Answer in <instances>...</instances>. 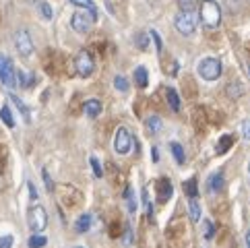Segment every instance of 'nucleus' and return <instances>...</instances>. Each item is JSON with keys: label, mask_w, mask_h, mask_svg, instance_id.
Here are the masks:
<instances>
[{"label": "nucleus", "mask_w": 250, "mask_h": 248, "mask_svg": "<svg viewBox=\"0 0 250 248\" xmlns=\"http://www.w3.org/2000/svg\"><path fill=\"white\" fill-rule=\"evenodd\" d=\"M199 19L209 29H215L221 23V8L215 0H203L199 6Z\"/></svg>", "instance_id": "1"}, {"label": "nucleus", "mask_w": 250, "mask_h": 248, "mask_svg": "<svg viewBox=\"0 0 250 248\" xmlns=\"http://www.w3.org/2000/svg\"><path fill=\"white\" fill-rule=\"evenodd\" d=\"M97 21V13L95 11H87V8H81L73 15L70 19V27H73L77 33H87L93 27V23Z\"/></svg>", "instance_id": "2"}, {"label": "nucleus", "mask_w": 250, "mask_h": 248, "mask_svg": "<svg viewBox=\"0 0 250 248\" xmlns=\"http://www.w3.org/2000/svg\"><path fill=\"white\" fill-rule=\"evenodd\" d=\"M27 224H29V229H31L33 234L43 232L46 226H48V213H46V209H43L42 205H33L27 211Z\"/></svg>", "instance_id": "3"}, {"label": "nucleus", "mask_w": 250, "mask_h": 248, "mask_svg": "<svg viewBox=\"0 0 250 248\" xmlns=\"http://www.w3.org/2000/svg\"><path fill=\"white\" fill-rule=\"evenodd\" d=\"M223 73V66L217 58H203L199 62V75L205 81H217Z\"/></svg>", "instance_id": "4"}, {"label": "nucleus", "mask_w": 250, "mask_h": 248, "mask_svg": "<svg viewBox=\"0 0 250 248\" xmlns=\"http://www.w3.org/2000/svg\"><path fill=\"white\" fill-rule=\"evenodd\" d=\"M174 25L182 35H192L194 29H196V15H194V11H180L176 15Z\"/></svg>", "instance_id": "5"}, {"label": "nucleus", "mask_w": 250, "mask_h": 248, "mask_svg": "<svg viewBox=\"0 0 250 248\" xmlns=\"http://www.w3.org/2000/svg\"><path fill=\"white\" fill-rule=\"evenodd\" d=\"M75 68H77L79 77H83V79L91 77L93 70H95V60H93V56L89 54L87 50H81V52L77 54V58H75Z\"/></svg>", "instance_id": "6"}, {"label": "nucleus", "mask_w": 250, "mask_h": 248, "mask_svg": "<svg viewBox=\"0 0 250 248\" xmlns=\"http://www.w3.org/2000/svg\"><path fill=\"white\" fill-rule=\"evenodd\" d=\"M0 81H2L8 89H13L17 85V70L13 66V62L8 56L0 54Z\"/></svg>", "instance_id": "7"}, {"label": "nucleus", "mask_w": 250, "mask_h": 248, "mask_svg": "<svg viewBox=\"0 0 250 248\" xmlns=\"http://www.w3.org/2000/svg\"><path fill=\"white\" fill-rule=\"evenodd\" d=\"M132 143H135V139H132V135H130V132L124 128V126H120L118 130H116L114 149H116V153H118V155H126V153L130 151Z\"/></svg>", "instance_id": "8"}, {"label": "nucleus", "mask_w": 250, "mask_h": 248, "mask_svg": "<svg viewBox=\"0 0 250 248\" xmlns=\"http://www.w3.org/2000/svg\"><path fill=\"white\" fill-rule=\"evenodd\" d=\"M15 48H17V52H19L23 58H27V56L33 54V41H31L29 31L19 29L15 33Z\"/></svg>", "instance_id": "9"}, {"label": "nucleus", "mask_w": 250, "mask_h": 248, "mask_svg": "<svg viewBox=\"0 0 250 248\" xmlns=\"http://www.w3.org/2000/svg\"><path fill=\"white\" fill-rule=\"evenodd\" d=\"M155 192H157V201L159 203H167L169 199H172V194H174L172 182H169L167 178H159L155 182Z\"/></svg>", "instance_id": "10"}, {"label": "nucleus", "mask_w": 250, "mask_h": 248, "mask_svg": "<svg viewBox=\"0 0 250 248\" xmlns=\"http://www.w3.org/2000/svg\"><path fill=\"white\" fill-rule=\"evenodd\" d=\"M91 219H93L91 213H83L81 217L75 221V232H77V234H85V232H89V227H91Z\"/></svg>", "instance_id": "11"}, {"label": "nucleus", "mask_w": 250, "mask_h": 248, "mask_svg": "<svg viewBox=\"0 0 250 248\" xmlns=\"http://www.w3.org/2000/svg\"><path fill=\"white\" fill-rule=\"evenodd\" d=\"M85 114L89 118H97L102 114V102L100 100H87L85 102Z\"/></svg>", "instance_id": "12"}, {"label": "nucleus", "mask_w": 250, "mask_h": 248, "mask_svg": "<svg viewBox=\"0 0 250 248\" xmlns=\"http://www.w3.org/2000/svg\"><path fill=\"white\" fill-rule=\"evenodd\" d=\"M145 126H147V132H151V135H157V132L164 128V122H162V118H159V116H149L145 120Z\"/></svg>", "instance_id": "13"}, {"label": "nucleus", "mask_w": 250, "mask_h": 248, "mask_svg": "<svg viewBox=\"0 0 250 248\" xmlns=\"http://www.w3.org/2000/svg\"><path fill=\"white\" fill-rule=\"evenodd\" d=\"M17 81H19L21 87L29 89V87L33 85V81H35V77L31 73H27V70H17Z\"/></svg>", "instance_id": "14"}, {"label": "nucleus", "mask_w": 250, "mask_h": 248, "mask_svg": "<svg viewBox=\"0 0 250 248\" xmlns=\"http://www.w3.org/2000/svg\"><path fill=\"white\" fill-rule=\"evenodd\" d=\"M166 95H167V103H169V108H172L174 112L180 110V97H178V91L174 89V87H167V89H166Z\"/></svg>", "instance_id": "15"}, {"label": "nucleus", "mask_w": 250, "mask_h": 248, "mask_svg": "<svg viewBox=\"0 0 250 248\" xmlns=\"http://www.w3.org/2000/svg\"><path fill=\"white\" fill-rule=\"evenodd\" d=\"M135 83L141 87V89H145V87L149 85V75H147V68L145 66H139L135 70Z\"/></svg>", "instance_id": "16"}, {"label": "nucleus", "mask_w": 250, "mask_h": 248, "mask_svg": "<svg viewBox=\"0 0 250 248\" xmlns=\"http://www.w3.org/2000/svg\"><path fill=\"white\" fill-rule=\"evenodd\" d=\"M223 188V172H215L209 178V190L211 192H219Z\"/></svg>", "instance_id": "17"}, {"label": "nucleus", "mask_w": 250, "mask_h": 248, "mask_svg": "<svg viewBox=\"0 0 250 248\" xmlns=\"http://www.w3.org/2000/svg\"><path fill=\"white\" fill-rule=\"evenodd\" d=\"M184 192L188 194V199H196L199 197V186H196V178H190L184 182Z\"/></svg>", "instance_id": "18"}, {"label": "nucleus", "mask_w": 250, "mask_h": 248, "mask_svg": "<svg viewBox=\"0 0 250 248\" xmlns=\"http://www.w3.org/2000/svg\"><path fill=\"white\" fill-rule=\"evenodd\" d=\"M11 100H13V103L17 105V110H19V112L23 114L25 122H29V120H31V114H29V108H27V105H25V103H23V102H21L17 95H11Z\"/></svg>", "instance_id": "19"}, {"label": "nucleus", "mask_w": 250, "mask_h": 248, "mask_svg": "<svg viewBox=\"0 0 250 248\" xmlns=\"http://www.w3.org/2000/svg\"><path fill=\"white\" fill-rule=\"evenodd\" d=\"M124 201H126V207H128L130 213H135V211H137V203H135V194H132L130 186H126V188H124Z\"/></svg>", "instance_id": "20"}, {"label": "nucleus", "mask_w": 250, "mask_h": 248, "mask_svg": "<svg viewBox=\"0 0 250 248\" xmlns=\"http://www.w3.org/2000/svg\"><path fill=\"white\" fill-rule=\"evenodd\" d=\"M169 151H172V155L176 157V162H178V164H184L186 155H184V149H182L180 143H169Z\"/></svg>", "instance_id": "21"}, {"label": "nucleus", "mask_w": 250, "mask_h": 248, "mask_svg": "<svg viewBox=\"0 0 250 248\" xmlns=\"http://www.w3.org/2000/svg\"><path fill=\"white\" fill-rule=\"evenodd\" d=\"M242 93H244V87H242V83H240V81H234L228 87V95L231 97V100H236V97H240Z\"/></svg>", "instance_id": "22"}, {"label": "nucleus", "mask_w": 250, "mask_h": 248, "mask_svg": "<svg viewBox=\"0 0 250 248\" xmlns=\"http://www.w3.org/2000/svg\"><path fill=\"white\" fill-rule=\"evenodd\" d=\"M0 118H2V122L6 124L8 128H13V126H15V118H13V114H11V108H8V105H4V108L0 110Z\"/></svg>", "instance_id": "23"}, {"label": "nucleus", "mask_w": 250, "mask_h": 248, "mask_svg": "<svg viewBox=\"0 0 250 248\" xmlns=\"http://www.w3.org/2000/svg\"><path fill=\"white\" fill-rule=\"evenodd\" d=\"M188 211H190V219L192 221H199L201 219V207H199V203H196V199H190L188 201Z\"/></svg>", "instance_id": "24"}, {"label": "nucleus", "mask_w": 250, "mask_h": 248, "mask_svg": "<svg viewBox=\"0 0 250 248\" xmlns=\"http://www.w3.org/2000/svg\"><path fill=\"white\" fill-rule=\"evenodd\" d=\"M143 205L147 209V217L149 221H153V205H151V199H149V190L143 188Z\"/></svg>", "instance_id": "25"}, {"label": "nucleus", "mask_w": 250, "mask_h": 248, "mask_svg": "<svg viewBox=\"0 0 250 248\" xmlns=\"http://www.w3.org/2000/svg\"><path fill=\"white\" fill-rule=\"evenodd\" d=\"M46 244H48V238H43L40 234H33L29 238V248H43Z\"/></svg>", "instance_id": "26"}, {"label": "nucleus", "mask_w": 250, "mask_h": 248, "mask_svg": "<svg viewBox=\"0 0 250 248\" xmlns=\"http://www.w3.org/2000/svg\"><path fill=\"white\" fill-rule=\"evenodd\" d=\"M114 87H116V89H118V91L126 93V91H128V81H126V77L116 75V77H114Z\"/></svg>", "instance_id": "27"}, {"label": "nucleus", "mask_w": 250, "mask_h": 248, "mask_svg": "<svg viewBox=\"0 0 250 248\" xmlns=\"http://www.w3.org/2000/svg\"><path fill=\"white\" fill-rule=\"evenodd\" d=\"M231 143H234V139H231L229 135H226V137H221V141L217 143V153H226L228 149L231 147Z\"/></svg>", "instance_id": "28"}, {"label": "nucleus", "mask_w": 250, "mask_h": 248, "mask_svg": "<svg viewBox=\"0 0 250 248\" xmlns=\"http://www.w3.org/2000/svg\"><path fill=\"white\" fill-rule=\"evenodd\" d=\"M203 236L207 238V240H211V238L215 236V226H213L209 219H205V224H203Z\"/></svg>", "instance_id": "29"}, {"label": "nucleus", "mask_w": 250, "mask_h": 248, "mask_svg": "<svg viewBox=\"0 0 250 248\" xmlns=\"http://www.w3.org/2000/svg\"><path fill=\"white\" fill-rule=\"evenodd\" d=\"M70 4H75L79 8H87V11H95V4H93V0H68Z\"/></svg>", "instance_id": "30"}, {"label": "nucleus", "mask_w": 250, "mask_h": 248, "mask_svg": "<svg viewBox=\"0 0 250 248\" xmlns=\"http://www.w3.org/2000/svg\"><path fill=\"white\" fill-rule=\"evenodd\" d=\"M178 4H180V11H194L199 0H178Z\"/></svg>", "instance_id": "31"}, {"label": "nucleus", "mask_w": 250, "mask_h": 248, "mask_svg": "<svg viewBox=\"0 0 250 248\" xmlns=\"http://www.w3.org/2000/svg\"><path fill=\"white\" fill-rule=\"evenodd\" d=\"M40 13H42V17H43L46 21H50V19H52V6H50L48 2H43V0L40 2Z\"/></svg>", "instance_id": "32"}, {"label": "nucleus", "mask_w": 250, "mask_h": 248, "mask_svg": "<svg viewBox=\"0 0 250 248\" xmlns=\"http://www.w3.org/2000/svg\"><path fill=\"white\" fill-rule=\"evenodd\" d=\"M91 162V167H93V174H95V178H102L104 176V170H102V164H100V159L97 157H91L89 159Z\"/></svg>", "instance_id": "33"}, {"label": "nucleus", "mask_w": 250, "mask_h": 248, "mask_svg": "<svg viewBox=\"0 0 250 248\" xmlns=\"http://www.w3.org/2000/svg\"><path fill=\"white\" fill-rule=\"evenodd\" d=\"M149 35H151V40L155 41V48H157V52L162 54V50H164V43H162V38H159V33L153 29V31H149Z\"/></svg>", "instance_id": "34"}, {"label": "nucleus", "mask_w": 250, "mask_h": 248, "mask_svg": "<svg viewBox=\"0 0 250 248\" xmlns=\"http://www.w3.org/2000/svg\"><path fill=\"white\" fill-rule=\"evenodd\" d=\"M42 176H43V182H46V188H48V192H54V182H52V178H50V174H48L46 167H43V170H42Z\"/></svg>", "instance_id": "35"}, {"label": "nucleus", "mask_w": 250, "mask_h": 248, "mask_svg": "<svg viewBox=\"0 0 250 248\" xmlns=\"http://www.w3.org/2000/svg\"><path fill=\"white\" fill-rule=\"evenodd\" d=\"M13 244H15V238L11 234H6V236L0 238V248H13Z\"/></svg>", "instance_id": "36"}, {"label": "nucleus", "mask_w": 250, "mask_h": 248, "mask_svg": "<svg viewBox=\"0 0 250 248\" xmlns=\"http://www.w3.org/2000/svg\"><path fill=\"white\" fill-rule=\"evenodd\" d=\"M147 43H149L147 33H139V35H137V46H139L141 50H147Z\"/></svg>", "instance_id": "37"}, {"label": "nucleus", "mask_w": 250, "mask_h": 248, "mask_svg": "<svg viewBox=\"0 0 250 248\" xmlns=\"http://www.w3.org/2000/svg\"><path fill=\"white\" fill-rule=\"evenodd\" d=\"M130 242H132V227H130V224H126V229H124V240H122V244H124V246H130Z\"/></svg>", "instance_id": "38"}, {"label": "nucleus", "mask_w": 250, "mask_h": 248, "mask_svg": "<svg viewBox=\"0 0 250 248\" xmlns=\"http://www.w3.org/2000/svg\"><path fill=\"white\" fill-rule=\"evenodd\" d=\"M242 135L246 141H250V120H244L242 122Z\"/></svg>", "instance_id": "39"}, {"label": "nucleus", "mask_w": 250, "mask_h": 248, "mask_svg": "<svg viewBox=\"0 0 250 248\" xmlns=\"http://www.w3.org/2000/svg\"><path fill=\"white\" fill-rule=\"evenodd\" d=\"M27 188H29V194H31V201L35 203V201H38V192H35V186H33V182H27Z\"/></svg>", "instance_id": "40"}, {"label": "nucleus", "mask_w": 250, "mask_h": 248, "mask_svg": "<svg viewBox=\"0 0 250 248\" xmlns=\"http://www.w3.org/2000/svg\"><path fill=\"white\" fill-rule=\"evenodd\" d=\"M151 159H153V162H159V151H157V147L151 149Z\"/></svg>", "instance_id": "41"}, {"label": "nucleus", "mask_w": 250, "mask_h": 248, "mask_svg": "<svg viewBox=\"0 0 250 248\" xmlns=\"http://www.w3.org/2000/svg\"><path fill=\"white\" fill-rule=\"evenodd\" d=\"M246 246L250 248V229H248V234H246Z\"/></svg>", "instance_id": "42"}, {"label": "nucleus", "mask_w": 250, "mask_h": 248, "mask_svg": "<svg viewBox=\"0 0 250 248\" xmlns=\"http://www.w3.org/2000/svg\"><path fill=\"white\" fill-rule=\"evenodd\" d=\"M27 2H29V4H35V2H40V0H27Z\"/></svg>", "instance_id": "43"}, {"label": "nucleus", "mask_w": 250, "mask_h": 248, "mask_svg": "<svg viewBox=\"0 0 250 248\" xmlns=\"http://www.w3.org/2000/svg\"><path fill=\"white\" fill-rule=\"evenodd\" d=\"M248 75H250V60H248Z\"/></svg>", "instance_id": "44"}, {"label": "nucleus", "mask_w": 250, "mask_h": 248, "mask_svg": "<svg viewBox=\"0 0 250 248\" xmlns=\"http://www.w3.org/2000/svg\"><path fill=\"white\" fill-rule=\"evenodd\" d=\"M248 176H250V162H248Z\"/></svg>", "instance_id": "45"}, {"label": "nucleus", "mask_w": 250, "mask_h": 248, "mask_svg": "<svg viewBox=\"0 0 250 248\" xmlns=\"http://www.w3.org/2000/svg\"><path fill=\"white\" fill-rule=\"evenodd\" d=\"M73 248H85V246H73Z\"/></svg>", "instance_id": "46"}]
</instances>
